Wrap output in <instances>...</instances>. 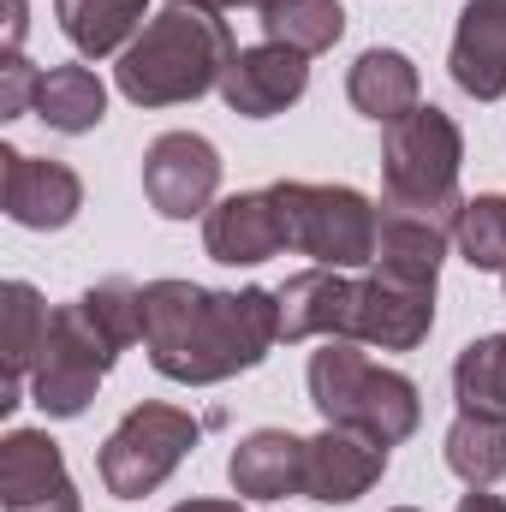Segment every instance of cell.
I'll return each instance as SVG.
<instances>
[{"label": "cell", "instance_id": "cell-7", "mask_svg": "<svg viewBox=\"0 0 506 512\" xmlns=\"http://www.w3.org/2000/svg\"><path fill=\"white\" fill-rule=\"evenodd\" d=\"M197 435H203V423L191 411H179V405H137V411H126L120 429L102 441V459H96L108 495H120V501L155 495L185 465Z\"/></svg>", "mask_w": 506, "mask_h": 512}, {"label": "cell", "instance_id": "cell-18", "mask_svg": "<svg viewBox=\"0 0 506 512\" xmlns=\"http://www.w3.org/2000/svg\"><path fill=\"white\" fill-rule=\"evenodd\" d=\"M304 447H310V441H298V435H286V429H256V435H245V441L233 447V459H227L233 495H245V501H286V495H304Z\"/></svg>", "mask_w": 506, "mask_h": 512}, {"label": "cell", "instance_id": "cell-31", "mask_svg": "<svg viewBox=\"0 0 506 512\" xmlns=\"http://www.w3.org/2000/svg\"><path fill=\"white\" fill-rule=\"evenodd\" d=\"M197 6H209V12H227V6H262V0H197Z\"/></svg>", "mask_w": 506, "mask_h": 512}, {"label": "cell", "instance_id": "cell-13", "mask_svg": "<svg viewBox=\"0 0 506 512\" xmlns=\"http://www.w3.org/2000/svg\"><path fill=\"white\" fill-rule=\"evenodd\" d=\"M465 209V203H459ZM459 209H417V203H387L376 209V268L405 280H435L441 256L453 245Z\"/></svg>", "mask_w": 506, "mask_h": 512}, {"label": "cell", "instance_id": "cell-27", "mask_svg": "<svg viewBox=\"0 0 506 512\" xmlns=\"http://www.w3.org/2000/svg\"><path fill=\"white\" fill-rule=\"evenodd\" d=\"M36 90H42V72L24 54H0V120H18L24 108H36Z\"/></svg>", "mask_w": 506, "mask_h": 512}, {"label": "cell", "instance_id": "cell-19", "mask_svg": "<svg viewBox=\"0 0 506 512\" xmlns=\"http://www.w3.org/2000/svg\"><path fill=\"white\" fill-rule=\"evenodd\" d=\"M48 322H54V310L42 304V292H36L30 280H6V286H0V352H6L0 411L24 405V399H18V387H24V376H30V370H36V358H42Z\"/></svg>", "mask_w": 506, "mask_h": 512}, {"label": "cell", "instance_id": "cell-23", "mask_svg": "<svg viewBox=\"0 0 506 512\" xmlns=\"http://www.w3.org/2000/svg\"><path fill=\"white\" fill-rule=\"evenodd\" d=\"M262 36L292 48V54H328L346 36V6L340 0H262Z\"/></svg>", "mask_w": 506, "mask_h": 512}, {"label": "cell", "instance_id": "cell-12", "mask_svg": "<svg viewBox=\"0 0 506 512\" xmlns=\"http://www.w3.org/2000/svg\"><path fill=\"white\" fill-rule=\"evenodd\" d=\"M221 102L245 120H274L286 114L304 90H310V60L280 48V42H256V48H239L221 72Z\"/></svg>", "mask_w": 506, "mask_h": 512}, {"label": "cell", "instance_id": "cell-2", "mask_svg": "<svg viewBox=\"0 0 506 512\" xmlns=\"http://www.w3.org/2000/svg\"><path fill=\"white\" fill-rule=\"evenodd\" d=\"M233 54L239 48L221 12L197 0H167L120 54L114 78H120V96L137 108H173V102H197L203 90H215Z\"/></svg>", "mask_w": 506, "mask_h": 512}, {"label": "cell", "instance_id": "cell-14", "mask_svg": "<svg viewBox=\"0 0 506 512\" xmlns=\"http://www.w3.org/2000/svg\"><path fill=\"white\" fill-rule=\"evenodd\" d=\"M203 251L215 256V262H227V268H256V262L286 251V215L274 203V185L268 191L221 197L203 215Z\"/></svg>", "mask_w": 506, "mask_h": 512}, {"label": "cell", "instance_id": "cell-33", "mask_svg": "<svg viewBox=\"0 0 506 512\" xmlns=\"http://www.w3.org/2000/svg\"><path fill=\"white\" fill-rule=\"evenodd\" d=\"M501 280H506V274H501Z\"/></svg>", "mask_w": 506, "mask_h": 512}, {"label": "cell", "instance_id": "cell-24", "mask_svg": "<svg viewBox=\"0 0 506 512\" xmlns=\"http://www.w3.org/2000/svg\"><path fill=\"white\" fill-rule=\"evenodd\" d=\"M447 471L465 489H495L506 477V423L501 417L459 411V423L447 429Z\"/></svg>", "mask_w": 506, "mask_h": 512}, {"label": "cell", "instance_id": "cell-26", "mask_svg": "<svg viewBox=\"0 0 506 512\" xmlns=\"http://www.w3.org/2000/svg\"><path fill=\"white\" fill-rule=\"evenodd\" d=\"M453 245L471 268H489V274H506V197L489 191V197H465L459 209V227H453Z\"/></svg>", "mask_w": 506, "mask_h": 512}, {"label": "cell", "instance_id": "cell-6", "mask_svg": "<svg viewBox=\"0 0 506 512\" xmlns=\"http://www.w3.org/2000/svg\"><path fill=\"white\" fill-rule=\"evenodd\" d=\"M274 203L286 215V251L310 256L316 268H364L376 262V203L352 185L280 179Z\"/></svg>", "mask_w": 506, "mask_h": 512}, {"label": "cell", "instance_id": "cell-5", "mask_svg": "<svg viewBox=\"0 0 506 512\" xmlns=\"http://www.w3.org/2000/svg\"><path fill=\"white\" fill-rule=\"evenodd\" d=\"M126 352V340L84 304H60L42 340V358L30 370V399L42 405V417H84V405L96 399L102 376L114 370V358Z\"/></svg>", "mask_w": 506, "mask_h": 512}, {"label": "cell", "instance_id": "cell-30", "mask_svg": "<svg viewBox=\"0 0 506 512\" xmlns=\"http://www.w3.org/2000/svg\"><path fill=\"white\" fill-rule=\"evenodd\" d=\"M173 512H245L239 501H185V507H173Z\"/></svg>", "mask_w": 506, "mask_h": 512}, {"label": "cell", "instance_id": "cell-32", "mask_svg": "<svg viewBox=\"0 0 506 512\" xmlns=\"http://www.w3.org/2000/svg\"><path fill=\"white\" fill-rule=\"evenodd\" d=\"M393 512H417V507H393Z\"/></svg>", "mask_w": 506, "mask_h": 512}, {"label": "cell", "instance_id": "cell-3", "mask_svg": "<svg viewBox=\"0 0 506 512\" xmlns=\"http://www.w3.org/2000/svg\"><path fill=\"white\" fill-rule=\"evenodd\" d=\"M310 405L322 411V423L358 429L381 447H399L405 435H417V417H423L411 376L381 370L358 340H322V352H310Z\"/></svg>", "mask_w": 506, "mask_h": 512}, {"label": "cell", "instance_id": "cell-29", "mask_svg": "<svg viewBox=\"0 0 506 512\" xmlns=\"http://www.w3.org/2000/svg\"><path fill=\"white\" fill-rule=\"evenodd\" d=\"M459 512H506V501L489 489H471V495H459Z\"/></svg>", "mask_w": 506, "mask_h": 512}, {"label": "cell", "instance_id": "cell-21", "mask_svg": "<svg viewBox=\"0 0 506 512\" xmlns=\"http://www.w3.org/2000/svg\"><path fill=\"white\" fill-rule=\"evenodd\" d=\"M102 114H108V84H102L90 66H48V72H42L36 120H42L48 131L84 137V131L102 126Z\"/></svg>", "mask_w": 506, "mask_h": 512}, {"label": "cell", "instance_id": "cell-11", "mask_svg": "<svg viewBox=\"0 0 506 512\" xmlns=\"http://www.w3.org/2000/svg\"><path fill=\"white\" fill-rule=\"evenodd\" d=\"M0 507L6 512H84L60 441L48 429H12L0 441Z\"/></svg>", "mask_w": 506, "mask_h": 512}, {"label": "cell", "instance_id": "cell-4", "mask_svg": "<svg viewBox=\"0 0 506 512\" xmlns=\"http://www.w3.org/2000/svg\"><path fill=\"white\" fill-rule=\"evenodd\" d=\"M459 161H465V131L447 108L423 102L405 120L381 126V185L387 203H417V209H459Z\"/></svg>", "mask_w": 506, "mask_h": 512}, {"label": "cell", "instance_id": "cell-20", "mask_svg": "<svg viewBox=\"0 0 506 512\" xmlns=\"http://www.w3.org/2000/svg\"><path fill=\"white\" fill-rule=\"evenodd\" d=\"M346 96H352V108H358L364 120H376V126H393V120H405L411 108H423V102H417V96H423L417 66H411V54H399V48H364L358 66H352V78H346Z\"/></svg>", "mask_w": 506, "mask_h": 512}, {"label": "cell", "instance_id": "cell-17", "mask_svg": "<svg viewBox=\"0 0 506 512\" xmlns=\"http://www.w3.org/2000/svg\"><path fill=\"white\" fill-rule=\"evenodd\" d=\"M447 72L465 96L495 102L506 96V0H465Z\"/></svg>", "mask_w": 506, "mask_h": 512}, {"label": "cell", "instance_id": "cell-15", "mask_svg": "<svg viewBox=\"0 0 506 512\" xmlns=\"http://www.w3.org/2000/svg\"><path fill=\"white\" fill-rule=\"evenodd\" d=\"M381 471H387V447L358 435V429H322L310 447H304V495L322 501V507H346L358 501L364 489H376Z\"/></svg>", "mask_w": 506, "mask_h": 512}, {"label": "cell", "instance_id": "cell-16", "mask_svg": "<svg viewBox=\"0 0 506 512\" xmlns=\"http://www.w3.org/2000/svg\"><path fill=\"white\" fill-rule=\"evenodd\" d=\"M358 280L340 268H304L280 286V340H352Z\"/></svg>", "mask_w": 506, "mask_h": 512}, {"label": "cell", "instance_id": "cell-22", "mask_svg": "<svg viewBox=\"0 0 506 512\" xmlns=\"http://www.w3.org/2000/svg\"><path fill=\"white\" fill-rule=\"evenodd\" d=\"M149 12V0H60V30H66V42L78 48V54H126L131 42H137V30L149 24L143 18Z\"/></svg>", "mask_w": 506, "mask_h": 512}, {"label": "cell", "instance_id": "cell-28", "mask_svg": "<svg viewBox=\"0 0 506 512\" xmlns=\"http://www.w3.org/2000/svg\"><path fill=\"white\" fill-rule=\"evenodd\" d=\"M24 48V0H6V54Z\"/></svg>", "mask_w": 506, "mask_h": 512}, {"label": "cell", "instance_id": "cell-9", "mask_svg": "<svg viewBox=\"0 0 506 512\" xmlns=\"http://www.w3.org/2000/svg\"><path fill=\"white\" fill-rule=\"evenodd\" d=\"M0 203H6V221H18L30 233H60L84 209V179L66 161L0 149Z\"/></svg>", "mask_w": 506, "mask_h": 512}, {"label": "cell", "instance_id": "cell-1", "mask_svg": "<svg viewBox=\"0 0 506 512\" xmlns=\"http://www.w3.org/2000/svg\"><path fill=\"white\" fill-rule=\"evenodd\" d=\"M274 340H280V292L268 286L245 292H215L197 280L143 286V352L167 382H227L239 370H256Z\"/></svg>", "mask_w": 506, "mask_h": 512}, {"label": "cell", "instance_id": "cell-8", "mask_svg": "<svg viewBox=\"0 0 506 512\" xmlns=\"http://www.w3.org/2000/svg\"><path fill=\"white\" fill-rule=\"evenodd\" d=\"M215 191H221V149L203 131H161L143 149V197L155 215L167 221L209 215Z\"/></svg>", "mask_w": 506, "mask_h": 512}, {"label": "cell", "instance_id": "cell-10", "mask_svg": "<svg viewBox=\"0 0 506 512\" xmlns=\"http://www.w3.org/2000/svg\"><path fill=\"white\" fill-rule=\"evenodd\" d=\"M435 328V280H405V274H364L358 280V322L352 340L381 352H411Z\"/></svg>", "mask_w": 506, "mask_h": 512}, {"label": "cell", "instance_id": "cell-25", "mask_svg": "<svg viewBox=\"0 0 506 512\" xmlns=\"http://www.w3.org/2000/svg\"><path fill=\"white\" fill-rule=\"evenodd\" d=\"M453 393H459V411H477V417H501L506 423V334H483L459 352L453 364Z\"/></svg>", "mask_w": 506, "mask_h": 512}]
</instances>
